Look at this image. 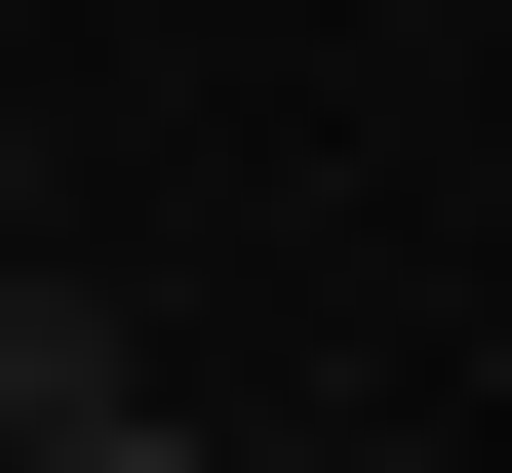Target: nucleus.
<instances>
[{"label":"nucleus","mask_w":512,"mask_h":473,"mask_svg":"<svg viewBox=\"0 0 512 473\" xmlns=\"http://www.w3.org/2000/svg\"><path fill=\"white\" fill-rule=\"evenodd\" d=\"M0 473H158V355H119L79 237H0Z\"/></svg>","instance_id":"f257e3e1"},{"label":"nucleus","mask_w":512,"mask_h":473,"mask_svg":"<svg viewBox=\"0 0 512 473\" xmlns=\"http://www.w3.org/2000/svg\"><path fill=\"white\" fill-rule=\"evenodd\" d=\"M0 237H40V119H0Z\"/></svg>","instance_id":"f03ea898"}]
</instances>
